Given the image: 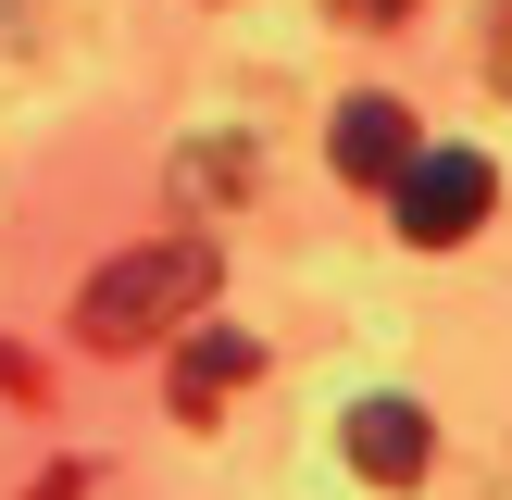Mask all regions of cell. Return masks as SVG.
<instances>
[{"mask_svg": "<svg viewBox=\"0 0 512 500\" xmlns=\"http://www.w3.org/2000/svg\"><path fill=\"white\" fill-rule=\"evenodd\" d=\"M200 300H213V238H150V250H125V263H100L75 288V338L88 350H138L163 325H188Z\"/></svg>", "mask_w": 512, "mask_h": 500, "instance_id": "cell-1", "label": "cell"}, {"mask_svg": "<svg viewBox=\"0 0 512 500\" xmlns=\"http://www.w3.org/2000/svg\"><path fill=\"white\" fill-rule=\"evenodd\" d=\"M488 200H500L488 150H413V163H400V238L413 250H463L475 225H488Z\"/></svg>", "mask_w": 512, "mask_h": 500, "instance_id": "cell-2", "label": "cell"}, {"mask_svg": "<svg viewBox=\"0 0 512 500\" xmlns=\"http://www.w3.org/2000/svg\"><path fill=\"white\" fill-rule=\"evenodd\" d=\"M400 163H413V113L400 100H338V175L350 188H400Z\"/></svg>", "mask_w": 512, "mask_h": 500, "instance_id": "cell-3", "label": "cell"}, {"mask_svg": "<svg viewBox=\"0 0 512 500\" xmlns=\"http://www.w3.org/2000/svg\"><path fill=\"white\" fill-rule=\"evenodd\" d=\"M425 450H438V438H425V413H413V400H363V413H350V463H363L375 488H413V475H425Z\"/></svg>", "mask_w": 512, "mask_h": 500, "instance_id": "cell-4", "label": "cell"}, {"mask_svg": "<svg viewBox=\"0 0 512 500\" xmlns=\"http://www.w3.org/2000/svg\"><path fill=\"white\" fill-rule=\"evenodd\" d=\"M250 363H263V338H238V325H200V338H188V350H175V413H188V425H200V413H213V400H225V388H238V375H250Z\"/></svg>", "mask_w": 512, "mask_h": 500, "instance_id": "cell-5", "label": "cell"}, {"mask_svg": "<svg viewBox=\"0 0 512 500\" xmlns=\"http://www.w3.org/2000/svg\"><path fill=\"white\" fill-rule=\"evenodd\" d=\"M350 13H413V0H350Z\"/></svg>", "mask_w": 512, "mask_h": 500, "instance_id": "cell-6", "label": "cell"}]
</instances>
